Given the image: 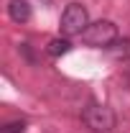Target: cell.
Segmentation results:
<instances>
[{
	"instance_id": "6da1fadb",
	"label": "cell",
	"mask_w": 130,
	"mask_h": 133,
	"mask_svg": "<svg viewBox=\"0 0 130 133\" xmlns=\"http://www.w3.org/2000/svg\"><path fill=\"white\" fill-rule=\"evenodd\" d=\"M82 41L87 46H95V49H107L112 41H117V26L112 21H95L82 33Z\"/></svg>"
},
{
	"instance_id": "7a4b0ae2",
	"label": "cell",
	"mask_w": 130,
	"mask_h": 133,
	"mask_svg": "<svg viewBox=\"0 0 130 133\" xmlns=\"http://www.w3.org/2000/svg\"><path fill=\"white\" fill-rule=\"evenodd\" d=\"M87 26H89V13H87V8L79 5V3L66 5V10L61 13V33H64L66 38H69V36H82V33L87 31Z\"/></svg>"
},
{
	"instance_id": "3957f363",
	"label": "cell",
	"mask_w": 130,
	"mask_h": 133,
	"mask_svg": "<svg viewBox=\"0 0 130 133\" xmlns=\"http://www.w3.org/2000/svg\"><path fill=\"white\" fill-rule=\"evenodd\" d=\"M82 120L87 123V128L97 133H110L115 128V113L107 105H97V102H89L82 113Z\"/></svg>"
},
{
	"instance_id": "277c9868",
	"label": "cell",
	"mask_w": 130,
	"mask_h": 133,
	"mask_svg": "<svg viewBox=\"0 0 130 133\" xmlns=\"http://www.w3.org/2000/svg\"><path fill=\"white\" fill-rule=\"evenodd\" d=\"M8 16H10V21H16V23L31 21V5H28V0H10L8 3Z\"/></svg>"
},
{
	"instance_id": "5b68a950",
	"label": "cell",
	"mask_w": 130,
	"mask_h": 133,
	"mask_svg": "<svg viewBox=\"0 0 130 133\" xmlns=\"http://www.w3.org/2000/svg\"><path fill=\"white\" fill-rule=\"evenodd\" d=\"M107 51L112 54L115 59H125L128 62L130 59V38H117V41H112L107 46Z\"/></svg>"
},
{
	"instance_id": "8992f818",
	"label": "cell",
	"mask_w": 130,
	"mask_h": 133,
	"mask_svg": "<svg viewBox=\"0 0 130 133\" xmlns=\"http://www.w3.org/2000/svg\"><path fill=\"white\" fill-rule=\"evenodd\" d=\"M69 49H71V44H69V38H51L49 46H46V51H49L51 56H64V54H69Z\"/></svg>"
},
{
	"instance_id": "52a82bcc",
	"label": "cell",
	"mask_w": 130,
	"mask_h": 133,
	"mask_svg": "<svg viewBox=\"0 0 130 133\" xmlns=\"http://www.w3.org/2000/svg\"><path fill=\"white\" fill-rule=\"evenodd\" d=\"M23 131H26V123L23 120H13V123H8L3 128V133H23Z\"/></svg>"
}]
</instances>
